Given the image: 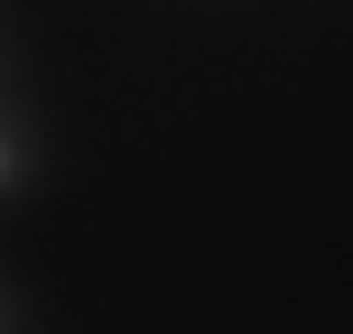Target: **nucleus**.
Instances as JSON below:
<instances>
[{
	"instance_id": "1",
	"label": "nucleus",
	"mask_w": 353,
	"mask_h": 334,
	"mask_svg": "<svg viewBox=\"0 0 353 334\" xmlns=\"http://www.w3.org/2000/svg\"><path fill=\"white\" fill-rule=\"evenodd\" d=\"M28 167H37V140H28V121H10V112H0V195H10Z\"/></svg>"
}]
</instances>
